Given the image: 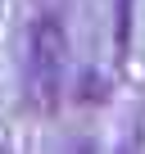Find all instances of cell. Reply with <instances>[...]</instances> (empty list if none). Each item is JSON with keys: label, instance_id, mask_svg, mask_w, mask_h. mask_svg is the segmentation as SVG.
Masks as SVG:
<instances>
[{"label": "cell", "instance_id": "1", "mask_svg": "<svg viewBox=\"0 0 145 154\" xmlns=\"http://www.w3.org/2000/svg\"><path fill=\"white\" fill-rule=\"evenodd\" d=\"M68 68V41L54 18H36L27 32V91L36 104H54L59 77Z\"/></svg>", "mask_w": 145, "mask_h": 154}]
</instances>
